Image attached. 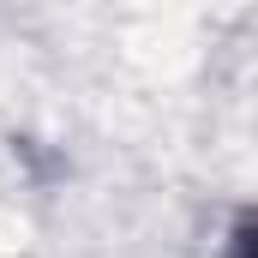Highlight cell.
<instances>
[{"mask_svg": "<svg viewBox=\"0 0 258 258\" xmlns=\"http://www.w3.org/2000/svg\"><path fill=\"white\" fill-rule=\"evenodd\" d=\"M240 258H258V228L246 234V240H240Z\"/></svg>", "mask_w": 258, "mask_h": 258, "instance_id": "obj_1", "label": "cell"}]
</instances>
